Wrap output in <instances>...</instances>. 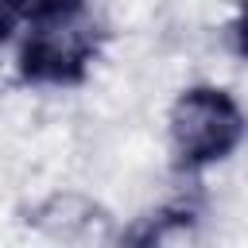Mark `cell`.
Returning <instances> with one entry per match:
<instances>
[{
    "instance_id": "obj_1",
    "label": "cell",
    "mask_w": 248,
    "mask_h": 248,
    "mask_svg": "<svg viewBox=\"0 0 248 248\" xmlns=\"http://www.w3.org/2000/svg\"><path fill=\"white\" fill-rule=\"evenodd\" d=\"M167 132H170L174 163L186 170H198L236 151L244 136V112L232 101V93L217 85H194L174 97Z\"/></svg>"
},
{
    "instance_id": "obj_2",
    "label": "cell",
    "mask_w": 248,
    "mask_h": 248,
    "mask_svg": "<svg viewBox=\"0 0 248 248\" xmlns=\"http://www.w3.org/2000/svg\"><path fill=\"white\" fill-rule=\"evenodd\" d=\"M97 23L85 8L31 19L19 43V74L35 85H74L97 54Z\"/></svg>"
},
{
    "instance_id": "obj_3",
    "label": "cell",
    "mask_w": 248,
    "mask_h": 248,
    "mask_svg": "<svg viewBox=\"0 0 248 248\" xmlns=\"http://www.w3.org/2000/svg\"><path fill=\"white\" fill-rule=\"evenodd\" d=\"M16 4H19V12H23L27 23H31V19H46V16H62V12L85 8V0H16Z\"/></svg>"
},
{
    "instance_id": "obj_4",
    "label": "cell",
    "mask_w": 248,
    "mask_h": 248,
    "mask_svg": "<svg viewBox=\"0 0 248 248\" xmlns=\"http://www.w3.org/2000/svg\"><path fill=\"white\" fill-rule=\"evenodd\" d=\"M23 19V12H19V4L16 0H0V43L16 31V23Z\"/></svg>"
},
{
    "instance_id": "obj_5",
    "label": "cell",
    "mask_w": 248,
    "mask_h": 248,
    "mask_svg": "<svg viewBox=\"0 0 248 248\" xmlns=\"http://www.w3.org/2000/svg\"><path fill=\"white\" fill-rule=\"evenodd\" d=\"M236 50L248 58V0H244V8L236 16Z\"/></svg>"
}]
</instances>
